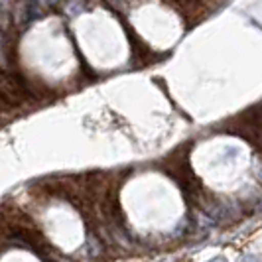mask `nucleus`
<instances>
[{
  "mask_svg": "<svg viewBox=\"0 0 262 262\" xmlns=\"http://www.w3.org/2000/svg\"><path fill=\"white\" fill-rule=\"evenodd\" d=\"M8 48H6V39H4V32L0 30V67L8 66Z\"/></svg>",
  "mask_w": 262,
  "mask_h": 262,
  "instance_id": "1",
  "label": "nucleus"
},
{
  "mask_svg": "<svg viewBox=\"0 0 262 262\" xmlns=\"http://www.w3.org/2000/svg\"><path fill=\"white\" fill-rule=\"evenodd\" d=\"M256 176H258V182L262 184V160H260V168H258V173H256Z\"/></svg>",
  "mask_w": 262,
  "mask_h": 262,
  "instance_id": "2",
  "label": "nucleus"
},
{
  "mask_svg": "<svg viewBox=\"0 0 262 262\" xmlns=\"http://www.w3.org/2000/svg\"><path fill=\"white\" fill-rule=\"evenodd\" d=\"M241 262H256V260H254V256H245Z\"/></svg>",
  "mask_w": 262,
  "mask_h": 262,
  "instance_id": "3",
  "label": "nucleus"
},
{
  "mask_svg": "<svg viewBox=\"0 0 262 262\" xmlns=\"http://www.w3.org/2000/svg\"><path fill=\"white\" fill-rule=\"evenodd\" d=\"M209 262H227L223 258V256H217V258H213V260H209Z\"/></svg>",
  "mask_w": 262,
  "mask_h": 262,
  "instance_id": "4",
  "label": "nucleus"
}]
</instances>
